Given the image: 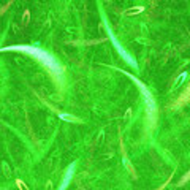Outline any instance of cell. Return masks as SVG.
<instances>
[{"label": "cell", "instance_id": "obj_2", "mask_svg": "<svg viewBox=\"0 0 190 190\" xmlns=\"http://www.w3.org/2000/svg\"><path fill=\"white\" fill-rule=\"evenodd\" d=\"M138 11H143V8H141V6H139V8H135V10H130L128 13H130V15H136Z\"/></svg>", "mask_w": 190, "mask_h": 190}, {"label": "cell", "instance_id": "obj_1", "mask_svg": "<svg viewBox=\"0 0 190 190\" xmlns=\"http://www.w3.org/2000/svg\"><path fill=\"white\" fill-rule=\"evenodd\" d=\"M187 76H188L187 73H181V75H179V78L176 79V82H174V87H173V89H178V87L181 86V84H182V82H184V81L187 79Z\"/></svg>", "mask_w": 190, "mask_h": 190}]
</instances>
